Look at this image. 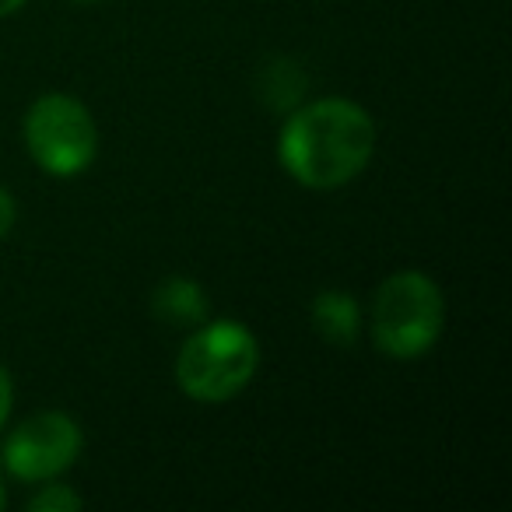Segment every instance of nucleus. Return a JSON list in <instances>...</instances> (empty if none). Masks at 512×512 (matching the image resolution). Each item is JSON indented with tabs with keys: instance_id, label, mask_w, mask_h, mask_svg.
<instances>
[{
	"instance_id": "f257e3e1",
	"label": "nucleus",
	"mask_w": 512,
	"mask_h": 512,
	"mask_svg": "<svg viewBox=\"0 0 512 512\" xmlns=\"http://www.w3.org/2000/svg\"><path fill=\"white\" fill-rule=\"evenodd\" d=\"M376 151V123L348 99H320L285 123L281 165L309 190H334L358 176Z\"/></svg>"
},
{
	"instance_id": "f03ea898",
	"label": "nucleus",
	"mask_w": 512,
	"mask_h": 512,
	"mask_svg": "<svg viewBox=\"0 0 512 512\" xmlns=\"http://www.w3.org/2000/svg\"><path fill=\"white\" fill-rule=\"evenodd\" d=\"M260 348L256 337L242 323L221 320L183 344L176 358V379L200 404H225L253 379Z\"/></svg>"
},
{
	"instance_id": "7ed1b4c3",
	"label": "nucleus",
	"mask_w": 512,
	"mask_h": 512,
	"mask_svg": "<svg viewBox=\"0 0 512 512\" xmlns=\"http://www.w3.org/2000/svg\"><path fill=\"white\" fill-rule=\"evenodd\" d=\"M442 295L432 278L418 271L393 274L372 302V337L390 358H418L439 341Z\"/></svg>"
},
{
	"instance_id": "20e7f679",
	"label": "nucleus",
	"mask_w": 512,
	"mask_h": 512,
	"mask_svg": "<svg viewBox=\"0 0 512 512\" xmlns=\"http://www.w3.org/2000/svg\"><path fill=\"white\" fill-rule=\"evenodd\" d=\"M25 144L39 169L50 176H78L99 148L95 120L71 95H43L25 116Z\"/></svg>"
},
{
	"instance_id": "39448f33",
	"label": "nucleus",
	"mask_w": 512,
	"mask_h": 512,
	"mask_svg": "<svg viewBox=\"0 0 512 512\" xmlns=\"http://www.w3.org/2000/svg\"><path fill=\"white\" fill-rule=\"evenodd\" d=\"M81 453V428L67 414L46 411L22 421L4 442V467L22 481H50Z\"/></svg>"
},
{
	"instance_id": "423d86ee",
	"label": "nucleus",
	"mask_w": 512,
	"mask_h": 512,
	"mask_svg": "<svg viewBox=\"0 0 512 512\" xmlns=\"http://www.w3.org/2000/svg\"><path fill=\"white\" fill-rule=\"evenodd\" d=\"M313 327L320 330L323 341L337 344V348H351L362 330V316L351 295L344 292H323L313 302Z\"/></svg>"
},
{
	"instance_id": "0eeeda50",
	"label": "nucleus",
	"mask_w": 512,
	"mask_h": 512,
	"mask_svg": "<svg viewBox=\"0 0 512 512\" xmlns=\"http://www.w3.org/2000/svg\"><path fill=\"white\" fill-rule=\"evenodd\" d=\"M155 313L158 320L176 323V327H193L207 316V295L200 292L197 281L169 278L155 292Z\"/></svg>"
},
{
	"instance_id": "6e6552de",
	"label": "nucleus",
	"mask_w": 512,
	"mask_h": 512,
	"mask_svg": "<svg viewBox=\"0 0 512 512\" xmlns=\"http://www.w3.org/2000/svg\"><path fill=\"white\" fill-rule=\"evenodd\" d=\"M29 509L32 512H78L81 498L74 495L67 484H46L39 495L29 498Z\"/></svg>"
},
{
	"instance_id": "1a4fd4ad",
	"label": "nucleus",
	"mask_w": 512,
	"mask_h": 512,
	"mask_svg": "<svg viewBox=\"0 0 512 512\" xmlns=\"http://www.w3.org/2000/svg\"><path fill=\"white\" fill-rule=\"evenodd\" d=\"M15 214H18L15 211V197H11V193L0 186V239H4V235L15 228Z\"/></svg>"
},
{
	"instance_id": "9d476101",
	"label": "nucleus",
	"mask_w": 512,
	"mask_h": 512,
	"mask_svg": "<svg viewBox=\"0 0 512 512\" xmlns=\"http://www.w3.org/2000/svg\"><path fill=\"white\" fill-rule=\"evenodd\" d=\"M11 376H8V369L0 365V425L8 421V411H11Z\"/></svg>"
},
{
	"instance_id": "9b49d317",
	"label": "nucleus",
	"mask_w": 512,
	"mask_h": 512,
	"mask_svg": "<svg viewBox=\"0 0 512 512\" xmlns=\"http://www.w3.org/2000/svg\"><path fill=\"white\" fill-rule=\"evenodd\" d=\"M22 4H25V0H0V18H4V15H15V11L22 8Z\"/></svg>"
},
{
	"instance_id": "f8f14e48",
	"label": "nucleus",
	"mask_w": 512,
	"mask_h": 512,
	"mask_svg": "<svg viewBox=\"0 0 512 512\" xmlns=\"http://www.w3.org/2000/svg\"><path fill=\"white\" fill-rule=\"evenodd\" d=\"M0 505H4V491H0Z\"/></svg>"
}]
</instances>
